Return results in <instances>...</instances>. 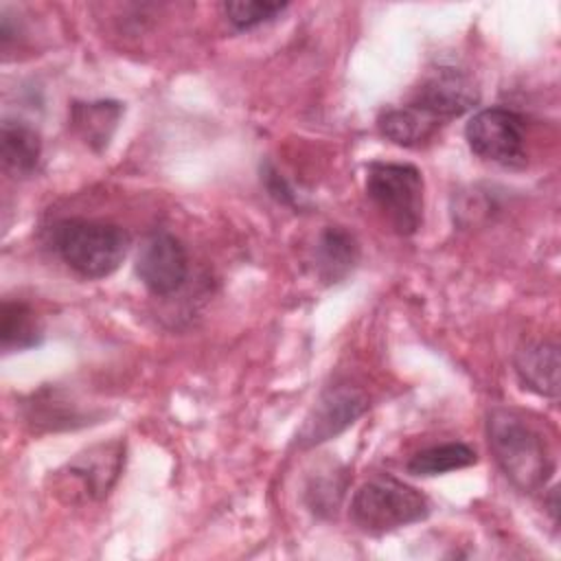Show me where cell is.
I'll return each mask as SVG.
<instances>
[{
    "mask_svg": "<svg viewBox=\"0 0 561 561\" xmlns=\"http://www.w3.org/2000/svg\"><path fill=\"white\" fill-rule=\"evenodd\" d=\"M491 454L502 473L524 493H537L554 471L543 436L517 412L493 410L486 421Z\"/></svg>",
    "mask_w": 561,
    "mask_h": 561,
    "instance_id": "6da1fadb",
    "label": "cell"
},
{
    "mask_svg": "<svg viewBox=\"0 0 561 561\" xmlns=\"http://www.w3.org/2000/svg\"><path fill=\"white\" fill-rule=\"evenodd\" d=\"M53 248L79 276L105 278L123 263L129 234L116 224L66 219L53 228Z\"/></svg>",
    "mask_w": 561,
    "mask_h": 561,
    "instance_id": "7a4b0ae2",
    "label": "cell"
},
{
    "mask_svg": "<svg viewBox=\"0 0 561 561\" xmlns=\"http://www.w3.org/2000/svg\"><path fill=\"white\" fill-rule=\"evenodd\" d=\"M427 515L425 495L392 476L364 482L351 502V519L366 533H388L423 522Z\"/></svg>",
    "mask_w": 561,
    "mask_h": 561,
    "instance_id": "3957f363",
    "label": "cell"
},
{
    "mask_svg": "<svg viewBox=\"0 0 561 561\" xmlns=\"http://www.w3.org/2000/svg\"><path fill=\"white\" fill-rule=\"evenodd\" d=\"M366 193L399 234L408 237L419 230L423 221V178L416 167L373 162L366 175Z\"/></svg>",
    "mask_w": 561,
    "mask_h": 561,
    "instance_id": "277c9868",
    "label": "cell"
},
{
    "mask_svg": "<svg viewBox=\"0 0 561 561\" xmlns=\"http://www.w3.org/2000/svg\"><path fill=\"white\" fill-rule=\"evenodd\" d=\"M125 460V443H101L57 471V493H66V502H96L103 500L116 484Z\"/></svg>",
    "mask_w": 561,
    "mask_h": 561,
    "instance_id": "5b68a950",
    "label": "cell"
},
{
    "mask_svg": "<svg viewBox=\"0 0 561 561\" xmlns=\"http://www.w3.org/2000/svg\"><path fill=\"white\" fill-rule=\"evenodd\" d=\"M469 149L491 162L515 167L524 162V121L506 107H486L473 114L465 127Z\"/></svg>",
    "mask_w": 561,
    "mask_h": 561,
    "instance_id": "8992f818",
    "label": "cell"
},
{
    "mask_svg": "<svg viewBox=\"0 0 561 561\" xmlns=\"http://www.w3.org/2000/svg\"><path fill=\"white\" fill-rule=\"evenodd\" d=\"M366 408L368 399L362 390L346 383L333 386L322 392V397L305 419V425L298 430L296 443L300 447H313L318 443H324L353 425L355 419L366 412Z\"/></svg>",
    "mask_w": 561,
    "mask_h": 561,
    "instance_id": "52a82bcc",
    "label": "cell"
},
{
    "mask_svg": "<svg viewBox=\"0 0 561 561\" xmlns=\"http://www.w3.org/2000/svg\"><path fill=\"white\" fill-rule=\"evenodd\" d=\"M188 274L186 250L169 232H153L140 245L136 256V276L156 296L178 291Z\"/></svg>",
    "mask_w": 561,
    "mask_h": 561,
    "instance_id": "ba28073f",
    "label": "cell"
},
{
    "mask_svg": "<svg viewBox=\"0 0 561 561\" xmlns=\"http://www.w3.org/2000/svg\"><path fill=\"white\" fill-rule=\"evenodd\" d=\"M478 99L480 94L471 77L456 68H438L421 83L410 105L443 123L471 110Z\"/></svg>",
    "mask_w": 561,
    "mask_h": 561,
    "instance_id": "9c48e42d",
    "label": "cell"
},
{
    "mask_svg": "<svg viewBox=\"0 0 561 561\" xmlns=\"http://www.w3.org/2000/svg\"><path fill=\"white\" fill-rule=\"evenodd\" d=\"M559 346L554 342H528L515 353V373L524 388L557 399L559 397Z\"/></svg>",
    "mask_w": 561,
    "mask_h": 561,
    "instance_id": "30bf717a",
    "label": "cell"
},
{
    "mask_svg": "<svg viewBox=\"0 0 561 561\" xmlns=\"http://www.w3.org/2000/svg\"><path fill=\"white\" fill-rule=\"evenodd\" d=\"M359 259V245L355 237L340 228L329 226L320 232L316 243V272L324 283H340L351 274Z\"/></svg>",
    "mask_w": 561,
    "mask_h": 561,
    "instance_id": "8fae6325",
    "label": "cell"
},
{
    "mask_svg": "<svg viewBox=\"0 0 561 561\" xmlns=\"http://www.w3.org/2000/svg\"><path fill=\"white\" fill-rule=\"evenodd\" d=\"M121 114H123V105L116 101L75 103L70 112V123L88 147H92L94 151H101L107 147Z\"/></svg>",
    "mask_w": 561,
    "mask_h": 561,
    "instance_id": "7c38bea8",
    "label": "cell"
},
{
    "mask_svg": "<svg viewBox=\"0 0 561 561\" xmlns=\"http://www.w3.org/2000/svg\"><path fill=\"white\" fill-rule=\"evenodd\" d=\"M440 123L414 105L390 107L377 118L379 134L401 147H416L427 140Z\"/></svg>",
    "mask_w": 561,
    "mask_h": 561,
    "instance_id": "4fadbf2b",
    "label": "cell"
},
{
    "mask_svg": "<svg viewBox=\"0 0 561 561\" xmlns=\"http://www.w3.org/2000/svg\"><path fill=\"white\" fill-rule=\"evenodd\" d=\"M0 153L7 171L15 175L33 173L42 153L37 131L26 123L4 121L0 131Z\"/></svg>",
    "mask_w": 561,
    "mask_h": 561,
    "instance_id": "5bb4252c",
    "label": "cell"
},
{
    "mask_svg": "<svg viewBox=\"0 0 561 561\" xmlns=\"http://www.w3.org/2000/svg\"><path fill=\"white\" fill-rule=\"evenodd\" d=\"M42 342V327L26 302L4 300L0 311L2 351H26Z\"/></svg>",
    "mask_w": 561,
    "mask_h": 561,
    "instance_id": "9a60e30c",
    "label": "cell"
},
{
    "mask_svg": "<svg viewBox=\"0 0 561 561\" xmlns=\"http://www.w3.org/2000/svg\"><path fill=\"white\" fill-rule=\"evenodd\" d=\"M478 460L473 447L465 443H443L416 451L408 460V471L414 476H443L456 469H465Z\"/></svg>",
    "mask_w": 561,
    "mask_h": 561,
    "instance_id": "2e32d148",
    "label": "cell"
},
{
    "mask_svg": "<svg viewBox=\"0 0 561 561\" xmlns=\"http://www.w3.org/2000/svg\"><path fill=\"white\" fill-rule=\"evenodd\" d=\"M285 9H287L285 2H267V0H234L224 4V13L228 22L239 31H248L263 22H270L276 15H280Z\"/></svg>",
    "mask_w": 561,
    "mask_h": 561,
    "instance_id": "e0dca14e",
    "label": "cell"
},
{
    "mask_svg": "<svg viewBox=\"0 0 561 561\" xmlns=\"http://www.w3.org/2000/svg\"><path fill=\"white\" fill-rule=\"evenodd\" d=\"M342 493H344V482L337 484L335 473H333V478H320V480L311 482V486H309V495L313 497L311 508L313 511H322V508L335 511Z\"/></svg>",
    "mask_w": 561,
    "mask_h": 561,
    "instance_id": "ac0fdd59",
    "label": "cell"
}]
</instances>
